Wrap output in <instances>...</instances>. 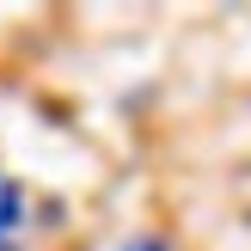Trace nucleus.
Returning a JSON list of instances; mask_svg holds the SVG:
<instances>
[{
	"instance_id": "1",
	"label": "nucleus",
	"mask_w": 251,
	"mask_h": 251,
	"mask_svg": "<svg viewBox=\"0 0 251 251\" xmlns=\"http://www.w3.org/2000/svg\"><path fill=\"white\" fill-rule=\"evenodd\" d=\"M19 227H25V190L12 178H0V251L19 239Z\"/></svg>"
},
{
	"instance_id": "2",
	"label": "nucleus",
	"mask_w": 251,
	"mask_h": 251,
	"mask_svg": "<svg viewBox=\"0 0 251 251\" xmlns=\"http://www.w3.org/2000/svg\"><path fill=\"white\" fill-rule=\"evenodd\" d=\"M129 251H166V245H159V239H135Z\"/></svg>"
}]
</instances>
